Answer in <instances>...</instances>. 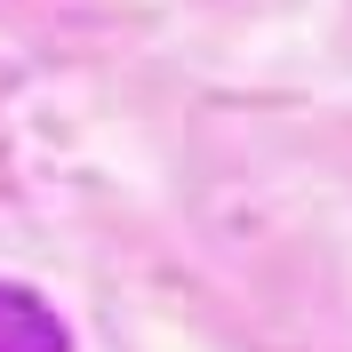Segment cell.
Returning a JSON list of instances; mask_svg holds the SVG:
<instances>
[{"label":"cell","instance_id":"obj_1","mask_svg":"<svg viewBox=\"0 0 352 352\" xmlns=\"http://www.w3.org/2000/svg\"><path fill=\"white\" fill-rule=\"evenodd\" d=\"M0 352H72V336H65V320L48 312V296L0 280Z\"/></svg>","mask_w":352,"mask_h":352}]
</instances>
